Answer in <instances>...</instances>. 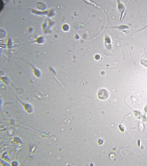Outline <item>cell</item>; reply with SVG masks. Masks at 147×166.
Instances as JSON below:
<instances>
[{
	"instance_id": "cell-1",
	"label": "cell",
	"mask_w": 147,
	"mask_h": 166,
	"mask_svg": "<svg viewBox=\"0 0 147 166\" xmlns=\"http://www.w3.org/2000/svg\"><path fill=\"white\" fill-rule=\"evenodd\" d=\"M98 95L100 99L105 100L108 98L109 93L105 89H101L98 91Z\"/></svg>"
}]
</instances>
